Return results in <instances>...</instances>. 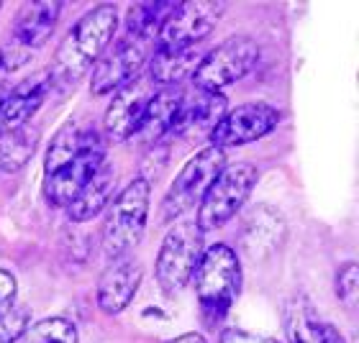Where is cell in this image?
Returning <instances> with one entry per match:
<instances>
[{
	"label": "cell",
	"instance_id": "obj_1",
	"mask_svg": "<svg viewBox=\"0 0 359 343\" xmlns=\"http://www.w3.org/2000/svg\"><path fill=\"white\" fill-rule=\"evenodd\" d=\"M116 29H118L116 6H97L88 10L69 29V34L62 38L60 49H57V57H54L52 69H49L52 88L77 83L103 57V52L113 41Z\"/></svg>",
	"mask_w": 359,
	"mask_h": 343
},
{
	"label": "cell",
	"instance_id": "obj_2",
	"mask_svg": "<svg viewBox=\"0 0 359 343\" xmlns=\"http://www.w3.org/2000/svg\"><path fill=\"white\" fill-rule=\"evenodd\" d=\"M193 282L203 313L208 318V326H213L224 318L241 290L239 259L224 244L205 248L193 272Z\"/></svg>",
	"mask_w": 359,
	"mask_h": 343
},
{
	"label": "cell",
	"instance_id": "obj_3",
	"mask_svg": "<svg viewBox=\"0 0 359 343\" xmlns=\"http://www.w3.org/2000/svg\"><path fill=\"white\" fill-rule=\"evenodd\" d=\"M149 216V182L144 177L128 182L126 190L113 200L103 225V251L108 259H118L142 241Z\"/></svg>",
	"mask_w": 359,
	"mask_h": 343
},
{
	"label": "cell",
	"instance_id": "obj_4",
	"mask_svg": "<svg viewBox=\"0 0 359 343\" xmlns=\"http://www.w3.org/2000/svg\"><path fill=\"white\" fill-rule=\"evenodd\" d=\"M257 177H259L257 167L247 164V162L224 167L221 174L213 179V185L208 187V192L203 195L195 225L201 231H216V228L229 223L252 195Z\"/></svg>",
	"mask_w": 359,
	"mask_h": 343
},
{
	"label": "cell",
	"instance_id": "obj_5",
	"mask_svg": "<svg viewBox=\"0 0 359 343\" xmlns=\"http://www.w3.org/2000/svg\"><path fill=\"white\" fill-rule=\"evenodd\" d=\"M259 59V46L249 36H231L208 54H203L201 64L195 69V90L203 92H218L226 85L247 77Z\"/></svg>",
	"mask_w": 359,
	"mask_h": 343
},
{
	"label": "cell",
	"instance_id": "obj_6",
	"mask_svg": "<svg viewBox=\"0 0 359 343\" xmlns=\"http://www.w3.org/2000/svg\"><path fill=\"white\" fill-rule=\"evenodd\" d=\"M226 167V154L224 149L208 146V149L198 151L185 167L175 177L172 187L167 190L165 202H162V216L165 220L180 218L182 213L193 208L195 202L203 200V195L208 192V187L213 185V179L221 174Z\"/></svg>",
	"mask_w": 359,
	"mask_h": 343
},
{
	"label": "cell",
	"instance_id": "obj_7",
	"mask_svg": "<svg viewBox=\"0 0 359 343\" xmlns=\"http://www.w3.org/2000/svg\"><path fill=\"white\" fill-rule=\"evenodd\" d=\"M203 254V231L195 223H177L162 241L157 254V282L167 295H175L193 279Z\"/></svg>",
	"mask_w": 359,
	"mask_h": 343
},
{
	"label": "cell",
	"instance_id": "obj_8",
	"mask_svg": "<svg viewBox=\"0 0 359 343\" xmlns=\"http://www.w3.org/2000/svg\"><path fill=\"white\" fill-rule=\"evenodd\" d=\"M221 3L193 0L177 3L175 13L165 21L157 34V49H190L216 29L221 18Z\"/></svg>",
	"mask_w": 359,
	"mask_h": 343
},
{
	"label": "cell",
	"instance_id": "obj_9",
	"mask_svg": "<svg viewBox=\"0 0 359 343\" xmlns=\"http://www.w3.org/2000/svg\"><path fill=\"white\" fill-rule=\"evenodd\" d=\"M151 41L136 36H123L111 52L103 54L93 69V83L90 90L93 95H108V92H118L128 83H134L136 75L142 72L147 54H149Z\"/></svg>",
	"mask_w": 359,
	"mask_h": 343
},
{
	"label": "cell",
	"instance_id": "obj_10",
	"mask_svg": "<svg viewBox=\"0 0 359 343\" xmlns=\"http://www.w3.org/2000/svg\"><path fill=\"white\" fill-rule=\"evenodd\" d=\"M105 164V146L103 141L93 144L88 149H83L77 157L62 162V164L46 169L44 179V195L46 200L62 208L75 200V195L88 185L93 174Z\"/></svg>",
	"mask_w": 359,
	"mask_h": 343
},
{
	"label": "cell",
	"instance_id": "obj_11",
	"mask_svg": "<svg viewBox=\"0 0 359 343\" xmlns=\"http://www.w3.org/2000/svg\"><path fill=\"white\" fill-rule=\"evenodd\" d=\"M277 123H280V111L277 108H272L267 103H247L239 105L236 111L226 113L208 136L216 149L241 146V144L257 141V139L267 136Z\"/></svg>",
	"mask_w": 359,
	"mask_h": 343
},
{
	"label": "cell",
	"instance_id": "obj_12",
	"mask_svg": "<svg viewBox=\"0 0 359 343\" xmlns=\"http://www.w3.org/2000/svg\"><path fill=\"white\" fill-rule=\"evenodd\" d=\"M151 83L134 80L126 88L118 90V95L113 97V103L105 111V134L111 141H126L136 134V126L144 115V108L151 100Z\"/></svg>",
	"mask_w": 359,
	"mask_h": 343
},
{
	"label": "cell",
	"instance_id": "obj_13",
	"mask_svg": "<svg viewBox=\"0 0 359 343\" xmlns=\"http://www.w3.org/2000/svg\"><path fill=\"white\" fill-rule=\"evenodd\" d=\"M224 115L226 97L221 92H203V90H198V95H182V103H180V111L172 123V134H210Z\"/></svg>",
	"mask_w": 359,
	"mask_h": 343
},
{
	"label": "cell",
	"instance_id": "obj_14",
	"mask_svg": "<svg viewBox=\"0 0 359 343\" xmlns=\"http://www.w3.org/2000/svg\"><path fill=\"white\" fill-rule=\"evenodd\" d=\"M52 90L49 72H39V75L23 80L13 90H8V97L0 111V131H13V128L26 126L31 115L39 111V105L44 103L46 92Z\"/></svg>",
	"mask_w": 359,
	"mask_h": 343
},
{
	"label": "cell",
	"instance_id": "obj_15",
	"mask_svg": "<svg viewBox=\"0 0 359 343\" xmlns=\"http://www.w3.org/2000/svg\"><path fill=\"white\" fill-rule=\"evenodd\" d=\"M144 269L136 261H118L113 264L97 284V307L105 315H116L126 310L142 284Z\"/></svg>",
	"mask_w": 359,
	"mask_h": 343
},
{
	"label": "cell",
	"instance_id": "obj_16",
	"mask_svg": "<svg viewBox=\"0 0 359 343\" xmlns=\"http://www.w3.org/2000/svg\"><path fill=\"white\" fill-rule=\"evenodd\" d=\"M60 13L62 3L57 0H39V3L23 6L13 26V44L26 52L46 44V38L52 36L54 26L60 21Z\"/></svg>",
	"mask_w": 359,
	"mask_h": 343
},
{
	"label": "cell",
	"instance_id": "obj_17",
	"mask_svg": "<svg viewBox=\"0 0 359 343\" xmlns=\"http://www.w3.org/2000/svg\"><path fill=\"white\" fill-rule=\"evenodd\" d=\"M182 88H162L159 92L151 95V100L144 108V115L136 126V139L144 144H157L165 134L172 131L175 115L182 103Z\"/></svg>",
	"mask_w": 359,
	"mask_h": 343
},
{
	"label": "cell",
	"instance_id": "obj_18",
	"mask_svg": "<svg viewBox=\"0 0 359 343\" xmlns=\"http://www.w3.org/2000/svg\"><path fill=\"white\" fill-rule=\"evenodd\" d=\"M113 190H116V172L111 164H103L93 174L88 185L75 195V200L67 205V216L75 223H85L90 218H97L100 210L111 202Z\"/></svg>",
	"mask_w": 359,
	"mask_h": 343
},
{
	"label": "cell",
	"instance_id": "obj_19",
	"mask_svg": "<svg viewBox=\"0 0 359 343\" xmlns=\"http://www.w3.org/2000/svg\"><path fill=\"white\" fill-rule=\"evenodd\" d=\"M203 54L190 49H157L149 62V83L159 88H177L185 77H193Z\"/></svg>",
	"mask_w": 359,
	"mask_h": 343
},
{
	"label": "cell",
	"instance_id": "obj_20",
	"mask_svg": "<svg viewBox=\"0 0 359 343\" xmlns=\"http://www.w3.org/2000/svg\"><path fill=\"white\" fill-rule=\"evenodd\" d=\"M39 146V131L31 126L0 131V169L13 174L29 164L34 151Z\"/></svg>",
	"mask_w": 359,
	"mask_h": 343
},
{
	"label": "cell",
	"instance_id": "obj_21",
	"mask_svg": "<svg viewBox=\"0 0 359 343\" xmlns=\"http://www.w3.org/2000/svg\"><path fill=\"white\" fill-rule=\"evenodd\" d=\"M175 8H177V3H170V0H162V3H136L128 10L126 34L128 36L144 38V41H154L159 29L175 13Z\"/></svg>",
	"mask_w": 359,
	"mask_h": 343
},
{
	"label": "cell",
	"instance_id": "obj_22",
	"mask_svg": "<svg viewBox=\"0 0 359 343\" xmlns=\"http://www.w3.org/2000/svg\"><path fill=\"white\" fill-rule=\"evenodd\" d=\"M285 330H287V341L290 343H329L326 341V328L321 326L318 315L303 300L292 302V307L287 310Z\"/></svg>",
	"mask_w": 359,
	"mask_h": 343
},
{
	"label": "cell",
	"instance_id": "obj_23",
	"mask_svg": "<svg viewBox=\"0 0 359 343\" xmlns=\"http://www.w3.org/2000/svg\"><path fill=\"white\" fill-rule=\"evenodd\" d=\"M26 343H77V328L65 318H44L23 333Z\"/></svg>",
	"mask_w": 359,
	"mask_h": 343
},
{
	"label": "cell",
	"instance_id": "obj_24",
	"mask_svg": "<svg viewBox=\"0 0 359 343\" xmlns=\"http://www.w3.org/2000/svg\"><path fill=\"white\" fill-rule=\"evenodd\" d=\"M31 326V313L26 307H8L6 313H0V343H15L21 341L23 333Z\"/></svg>",
	"mask_w": 359,
	"mask_h": 343
},
{
	"label": "cell",
	"instance_id": "obj_25",
	"mask_svg": "<svg viewBox=\"0 0 359 343\" xmlns=\"http://www.w3.org/2000/svg\"><path fill=\"white\" fill-rule=\"evenodd\" d=\"M359 292V267L354 261H346L344 267L337 272V295L344 305L352 307L357 302Z\"/></svg>",
	"mask_w": 359,
	"mask_h": 343
},
{
	"label": "cell",
	"instance_id": "obj_26",
	"mask_svg": "<svg viewBox=\"0 0 359 343\" xmlns=\"http://www.w3.org/2000/svg\"><path fill=\"white\" fill-rule=\"evenodd\" d=\"M15 292H18V284H15V276L6 269H0V313H6L8 307H13Z\"/></svg>",
	"mask_w": 359,
	"mask_h": 343
},
{
	"label": "cell",
	"instance_id": "obj_27",
	"mask_svg": "<svg viewBox=\"0 0 359 343\" xmlns=\"http://www.w3.org/2000/svg\"><path fill=\"white\" fill-rule=\"evenodd\" d=\"M221 343H277V341L264 336H255V333H247V330L229 328L221 333Z\"/></svg>",
	"mask_w": 359,
	"mask_h": 343
},
{
	"label": "cell",
	"instance_id": "obj_28",
	"mask_svg": "<svg viewBox=\"0 0 359 343\" xmlns=\"http://www.w3.org/2000/svg\"><path fill=\"white\" fill-rule=\"evenodd\" d=\"M167 343H205V338L201 336V333H182V336L172 338V341Z\"/></svg>",
	"mask_w": 359,
	"mask_h": 343
},
{
	"label": "cell",
	"instance_id": "obj_29",
	"mask_svg": "<svg viewBox=\"0 0 359 343\" xmlns=\"http://www.w3.org/2000/svg\"><path fill=\"white\" fill-rule=\"evenodd\" d=\"M8 97V88H0V111H3V103H6Z\"/></svg>",
	"mask_w": 359,
	"mask_h": 343
},
{
	"label": "cell",
	"instance_id": "obj_30",
	"mask_svg": "<svg viewBox=\"0 0 359 343\" xmlns=\"http://www.w3.org/2000/svg\"><path fill=\"white\" fill-rule=\"evenodd\" d=\"M0 54H3V52H0ZM0 69H3V59H0Z\"/></svg>",
	"mask_w": 359,
	"mask_h": 343
}]
</instances>
